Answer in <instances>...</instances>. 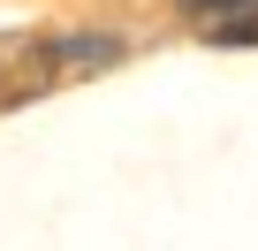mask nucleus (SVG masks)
Listing matches in <instances>:
<instances>
[{
  "label": "nucleus",
  "mask_w": 258,
  "mask_h": 251,
  "mask_svg": "<svg viewBox=\"0 0 258 251\" xmlns=\"http://www.w3.org/2000/svg\"><path fill=\"white\" fill-rule=\"evenodd\" d=\"M182 16L213 31V46H258V0H182Z\"/></svg>",
  "instance_id": "nucleus-1"
}]
</instances>
